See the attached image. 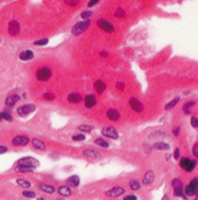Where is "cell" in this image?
<instances>
[{
	"label": "cell",
	"instance_id": "1",
	"mask_svg": "<svg viewBox=\"0 0 198 200\" xmlns=\"http://www.w3.org/2000/svg\"><path fill=\"white\" fill-rule=\"evenodd\" d=\"M17 165L19 168H28V169H33L34 170V168L39 166V162L31 157H26V158H21L17 162Z\"/></svg>",
	"mask_w": 198,
	"mask_h": 200
},
{
	"label": "cell",
	"instance_id": "2",
	"mask_svg": "<svg viewBox=\"0 0 198 200\" xmlns=\"http://www.w3.org/2000/svg\"><path fill=\"white\" fill-rule=\"evenodd\" d=\"M89 24H91V22L88 21V19H86V21H82V22H79V23H76L74 27H72V34L74 35H80L81 33H84L86 29L89 27Z\"/></svg>",
	"mask_w": 198,
	"mask_h": 200
},
{
	"label": "cell",
	"instance_id": "3",
	"mask_svg": "<svg viewBox=\"0 0 198 200\" xmlns=\"http://www.w3.org/2000/svg\"><path fill=\"white\" fill-rule=\"evenodd\" d=\"M35 109H36V107H35V105H33V104L22 105L21 107L17 109V114H18V116H21V117H26V116H28L29 114L34 112Z\"/></svg>",
	"mask_w": 198,
	"mask_h": 200
},
{
	"label": "cell",
	"instance_id": "4",
	"mask_svg": "<svg viewBox=\"0 0 198 200\" xmlns=\"http://www.w3.org/2000/svg\"><path fill=\"white\" fill-rule=\"evenodd\" d=\"M180 166L184 169L185 171L191 172L195 169V166H196V162L195 160H191L190 158H183L181 162H180Z\"/></svg>",
	"mask_w": 198,
	"mask_h": 200
},
{
	"label": "cell",
	"instance_id": "5",
	"mask_svg": "<svg viewBox=\"0 0 198 200\" xmlns=\"http://www.w3.org/2000/svg\"><path fill=\"white\" fill-rule=\"evenodd\" d=\"M197 188H198L197 178H193L192 182H191L188 186H186V188H185V194H186L187 197L196 195V193H197Z\"/></svg>",
	"mask_w": 198,
	"mask_h": 200
},
{
	"label": "cell",
	"instance_id": "6",
	"mask_svg": "<svg viewBox=\"0 0 198 200\" xmlns=\"http://www.w3.org/2000/svg\"><path fill=\"white\" fill-rule=\"evenodd\" d=\"M51 75H52V72L48 68H40L36 71V77L39 81H47L51 77Z\"/></svg>",
	"mask_w": 198,
	"mask_h": 200
},
{
	"label": "cell",
	"instance_id": "7",
	"mask_svg": "<svg viewBox=\"0 0 198 200\" xmlns=\"http://www.w3.org/2000/svg\"><path fill=\"white\" fill-rule=\"evenodd\" d=\"M101 134H103L104 136H108V138H110V139H113V140H116V139L118 138V134H117L116 129H113V127H106V128H104L101 130Z\"/></svg>",
	"mask_w": 198,
	"mask_h": 200
},
{
	"label": "cell",
	"instance_id": "8",
	"mask_svg": "<svg viewBox=\"0 0 198 200\" xmlns=\"http://www.w3.org/2000/svg\"><path fill=\"white\" fill-rule=\"evenodd\" d=\"M129 106H130L132 110L135 111V112H142V109H144L142 102H140L138 99H135V98H130V99H129Z\"/></svg>",
	"mask_w": 198,
	"mask_h": 200
},
{
	"label": "cell",
	"instance_id": "9",
	"mask_svg": "<svg viewBox=\"0 0 198 200\" xmlns=\"http://www.w3.org/2000/svg\"><path fill=\"white\" fill-rule=\"evenodd\" d=\"M98 27L100 29H103L104 31H106V33H113L115 28H113V26L111 23H109L108 21H105V19H99L98 21Z\"/></svg>",
	"mask_w": 198,
	"mask_h": 200
},
{
	"label": "cell",
	"instance_id": "10",
	"mask_svg": "<svg viewBox=\"0 0 198 200\" xmlns=\"http://www.w3.org/2000/svg\"><path fill=\"white\" fill-rule=\"evenodd\" d=\"M19 23L17 22V21H11L10 23H9V34L10 35H12V36H16V35H18L19 34Z\"/></svg>",
	"mask_w": 198,
	"mask_h": 200
},
{
	"label": "cell",
	"instance_id": "11",
	"mask_svg": "<svg viewBox=\"0 0 198 200\" xmlns=\"http://www.w3.org/2000/svg\"><path fill=\"white\" fill-rule=\"evenodd\" d=\"M125 193V188H122V187H113L111 189H109L108 192H106V195L108 197H113V198H116V197H120L121 194H123Z\"/></svg>",
	"mask_w": 198,
	"mask_h": 200
},
{
	"label": "cell",
	"instance_id": "12",
	"mask_svg": "<svg viewBox=\"0 0 198 200\" xmlns=\"http://www.w3.org/2000/svg\"><path fill=\"white\" fill-rule=\"evenodd\" d=\"M28 142H29V138L28 136H23V135H18V136H16L14 140H12V143H14V146H26Z\"/></svg>",
	"mask_w": 198,
	"mask_h": 200
},
{
	"label": "cell",
	"instance_id": "13",
	"mask_svg": "<svg viewBox=\"0 0 198 200\" xmlns=\"http://www.w3.org/2000/svg\"><path fill=\"white\" fill-rule=\"evenodd\" d=\"M85 106L87 109H92L96 104H97V101H96V97L94 95H92V94H88V95H86L85 97Z\"/></svg>",
	"mask_w": 198,
	"mask_h": 200
},
{
	"label": "cell",
	"instance_id": "14",
	"mask_svg": "<svg viewBox=\"0 0 198 200\" xmlns=\"http://www.w3.org/2000/svg\"><path fill=\"white\" fill-rule=\"evenodd\" d=\"M33 57H34V53L31 51H29V50H26V51H23V52L19 53V59L23 60V62L30 60V59H33Z\"/></svg>",
	"mask_w": 198,
	"mask_h": 200
},
{
	"label": "cell",
	"instance_id": "15",
	"mask_svg": "<svg viewBox=\"0 0 198 200\" xmlns=\"http://www.w3.org/2000/svg\"><path fill=\"white\" fill-rule=\"evenodd\" d=\"M154 180H155V175H154V172L147 171L146 172V175H145V177H144V180H142V183L146 185V186H149V185H151V183L154 182Z\"/></svg>",
	"mask_w": 198,
	"mask_h": 200
},
{
	"label": "cell",
	"instance_id": "16",
	"mask_svg": "<svg viewBox=\"0 0 198 200\" xmlns=\"http://www.w3.org/2000/svg\"><path fill=\"white\" fill-rule=\"evenodd\" d=\"M106 117H108L110 121H118V118H120V114H118L115 109H109L108 112H106Z\"/></svg>",
	"mask_w": 198,
	"mask_h": 200
},
{
	"label": "cell",
	"instance_id": "17",
	"mask_svg": "<svg viewBox=\"0 0 198 200\" xmlns=\"http://www.w3.org/2000/svg\"><path fill=\"white\" fill-rule=\"evenodd\" d=\"M67 185H69V186H71V187H77L80 185V177L76 176V175L71 176V177H69V178L67 180Z\"/></svg>",
	"mask_w": 198,
	"mask_h": 200
},
{
	"label": "cell",
	"instance_id": "18",
	"mask_svg": "<svg viewBox=\"0 0 198 200\" xmlns=\"http://www.w3.org/2000/svg\"><path fill=\"white\" fill-rule=\"evenodd\" d=\"M68 100L72 104H79L82 100V97L80 94H77V93H71V94L68 95Z\"/></svg>",
	"mask_w": 198,
	"mask_h": 200
},
{
	"label": "cell",
	"instance_id": "19",
	"mask_svg": "<svg viewBox=\"0 0 198 200\" xmlns=\"http://www.w3.org/2000/svg\"><path fill=\"white\" fill-rule=\"evenodd\" d=\"M18 100H19V95L14 94V95H10L9 98H6L5 104H6V106H14V105L17 102V101H18Z\"/></svg>",
	"mask_w": 198,
	"mask_h": 200
},
{
	"label": "cell",
	"instance_id": "20",
	"mask_svg": "<svg viewBox=\"0 0 198 200\" xmlns=\"http://www.w3.org/2000/svg\"><path fill=\"white\" fill-rule=\"evenodd\" d=\"M94 88H96V90H97V93H103L104 90H105V88H106V85L103 82V81H100V80H98V81H96L94 82Z\"/></svg>",
	"mask_w": 198,
	"mask_h": 200
},
{
	"label": "cell",
	"instance_id": "21",
	"mask_svg": "<svg viewBox=\"0 0 198 200\" xmlns=\"http://www.w3.org/2000/svg\"><path fill=\"white\" fill-rule=\"evenodd\" d=\"M58 193H59L62 197H69L71 194V190L68 186H62V187H59Z\"/></svg>",
	"mask_w": 198,
	"mask_h": 200
},
{
	"label": "cell",
	"instance_id": "22",
	"mask_svg": "<svg viewBox=\"0 0 198 200\" xmlns=\"http://www.w3.org/2000/svg\"><path fill=\"white\" fill-rule=\"evenodd\" d=\"M31 143H33V147H34L35 150H40V151L45 150V143H43L41 140H39V139H34Z\"/></svg>",
	"mask_w": 198,
	"mask_h": 200
},
{
	"label": "cell",
	"instance_id": "23",
	"mask_svg": "<svg viewBox=\"0 0 198 200\" xmlns=\"http://www.w3.org/2000/svg\"><path fill=\"white\" fill-rule=\"evenodd\" d=\"M84 156L86 157H89V158H99V152L97 151H93V150H85L84 151Z\"/></svg>",
	"mask_w": 198,
	"mask_h": 200
},
{
	"label": "cell",
	"instance_id": "24",
	"mask_svg": "<svg viewBox=\"0 0 198 200\" xmlns=\"http://www.w3.org/2000/svg\"><path fill=\"white\" fill-rule=\"evenodd\" d=\"M39 188L43 190V192H46V193H53L56 189H55V187H52V186H48V185H43V183H40L39 185Z\"/></svg>",
	"mask_w": 198,
	"mask_h": 200
},
{
	"label": "cell",
	"instance_id": "25",
	"mask_svg": "<svg viewBox=\"0 0 198 200\" xmlns=\"http://www.w3.org/2000/svg\"><path fill=\"white\" fill-rule=\"evenodd\" d=\"M154 147H155L156 150H169L170 146L168 143H164V142H157L154 145Z\"/></svg>",
	"mask_w": 198,
	"mask_h": 200
},
{
	"label": "cell",
	"instance_id": "26",
	"mask_svg": "<svg viewBox=\"0 0 198 200\" xmlns=\"http://www.w3.org/2000/svg\"><path fill=\"white\" fill-rule=\"evenodd\" d=\"M96 145H98V146L103 147V148H108L109 147V143L106 142L104 139H101V138H99V139L96 140Z\"/></svg>",
	"mask_w": 198,
	"mask_h": 200
},
{
	"label": "cell",
	"instance_id": "27",
	"mask_svg": "<svg viewBox=\"0 0 198 200\" xmlns=\"http://www.w3.org/2000/svg\"><path fill=\"white\" fill-rule=\"evenodd\" d=\"M17 185H18V186H21V187H24V188H29V187L31 186L29 181H26V180H22V178H19V180H17Z\"/></svg>",
	"mask_w": 198,
	"mask_h": 200
},
{
	"label": "cell",
	"instance_id": "28",
	"mask_svg": "<svg viewBox=\"0 0 198 200\" xmlns=\"http://www.w3.org/2000/svg\"><path fill=\"white\" fill-rule=\"evenodd\" d=\"M0 119H6V121L11 122L12 121V117H11V114H7V112H1L0 114Z\"/></svg>",
	"mask_w": 198,
	"mask_h": 200
},
{
	"label": "cell",
	"instance_id": "29",
	"mask_svg": "<svg viewBox=\"0 0 198 200\" xmlns=\"http://www.w3.org/2000/svg\"><path fill=\"white\" fill-rule=\"evenodd\" d=\"M178 101H179V98H175V99L173 100V101H170L169 104H167V106H166V109L167 110H171L176 104H178Z\"/></svg>",
	"mask_w": 198,
	"mask_h": 200
},
{
	"label": "cell",
	"instance_id": "30",
	"mask_svg": "<svg viewBox=\"0 0 198 200\" xmlns=\"http://www.w3.org/2000/svg\"><path fill=\"white\" fill-rule=\"evenodd\" d=\"M171 185H173L174 188H178V187H183V182H181V180H179V178H174L173 182H171Z\"/></svg>",
	"mask_w": 198,
	"mask_h": 200
},
{
	"label": "cell",
	"instance_id": "31",
	"mask_svg": "<svg viewBox=\"0 0 198 200\" xmlns=\"http://www.w3.org/2000/svg\"><path fill=\"white\" fill-rule=\"evenodd\" d=\"M86 139V136L84 134H79V135H74L72 136V140L74 141H84Z\"/></svg>",
	"mask_w": 198,
	"mask_h": 200
},
{
	"label": "cell",
	"instance_id": "32",
	"mask_svg": "<svg viewBox=\"0 0 198 200\" xmlns=\"http://www.w3.org/2000/svg\"><path fill=\"white\" fill-rule=\"evenodd\" d=\"M130 188H132L133 190H137V189H139V188H140V183H139L138 181H135V180H134V181H132V182H130Z\"/></svg>",
	"mask_w": 198,
	"mask_h": 200
},
{
	"label": "cell",
	"instance_id": "33",
	"mask_svg": "<svg viewBox=\"0 0 198 200\" xmlns=\"http://www.w3.org/2000/svg\"><path fill=\"white\" fill-rule=\"evenodd\" d=\"M23 197H26V198H35V193L34 192H29V190H24L23 193Z\"/></svg>",
	"mask_w": 198,
	"mask_h": 200
},
{
	"label": "cell",
	"instance_id": "34",
	"mask_svg": "<svg viewBox=\"0 0 198 200\" xmlns=\"http://www.w3.org/2000/svg\"><path fill=\"white\" fill-rule=\"evenodd\" d=\"M174 194H175L176 197H181V195H183V187L174 188Z\"/></svg>",
	"mask_w": 198,
	"mask_h": 200
},
{
	"label": "cell",
	"instance_id": "35",
	"mask_svg": "<svg viewBox=\"0 0 198 200\" xmlns=\"http://www.w3.org/2000/svg\"><path fill=\"white\" fill-rule=\"evenodd\" d=\"M79 129H80L81 131H92L93 127H91V126H80Z\"/></svg>",
	"mask_w": 198,
	"mask_h": 200
},
{
	"label": "cell",
	"instance_id": "36",
	"mask_svg": "<svg viewBox=\"0 0 198 200\" xmlns=\"http://www.w3.org/2000/svg\"><path fill=\"white\" fill-rule=\"evenodd\" d=\"M92 14H93V12H92V11H84V12L81 14V17H82V18L86 21V19H87L88 17H91Z\"/></svg>",
	"mask_w": 198,
	"mask_h": 200
},
{
	"label": "cell",
	"instance_id": "37",
	"mask_svg": "<svg viewBox=\"0 0 198 200\" xmlns=\"http://www.w3.org/2000/svg\"><path fill=\"white\" fill-rule=\"evenodd\" d=\"M193 105V101H190V102H187V104H185L184 106V111L186 112V114H188L190 112V107Z\"/></svg>",
	"mask_w": 198,
	"mask_h": 200
},
{
	"label": "cell",
	"instance_id": "38",
	"mask_svg": "<svg viewBox=\"0 0 198 200\" xmlns=\"http://www.w3.org/2000/svg\"><path fill=\"white\" fill-rule=\"evenodd\" d=\"M125 10H123V9H117V11H116V12H115V16H116V17H123V16H125Z\"/></svg>",
	"mask_w": 198,
	"mask_h": 200
},
{
	"label": "cell",
	"instance_id": "39",
	"mask_svg": "<svg viewBox=\"0 0 198 200\" xmlns=\"http://www.w3.org/2000/svg\"><path fill=\"white\" fill-rule=\"evenodd\" d=\"M47 42H48L47 39H43V40H40V41H36L35 45H36V46H43V45H46Z\"/></svg>",
	"mask_w": 198,
	"mask_h": 200
},
{
	"label": "cell",
	"instance_id": "40",
	"mask_svg": "<svg viewBox=\"0 0 198 200\" xmlns=\"http://www.w3.org/2000/svg\"><path fill=\"white\" fill-rule=\"evenodd\" d=\"M43 98H45L46 100H52L53 98H55V95L51 94V93H45V94H43Z\"/></svg>",
	"mask_w": 198,
	"mask_h": 200
},
{
	"label": "cell",
	"instance_id": "41",
	"mask_svg": "<svg viewBox=\"0 0 198 200\" xmlns=\"http://www.w3.org/2000/svg\"><path fill=\"white\" fill-rule=\"evenodd\" d=\"M191 123H192V127H193V128H198V121L196 117H193V118L191 119Z\"/></svg>",
	"mask_w": 198,
	"mask_h": 200
},
{
	"label": "cell",
	"instance_id": "42",
	"mask_svg": "<svg viewBox=\"0 0 198 200\" xmlns=\"http://www.w3.org/2000/svg\"><path fill=\"white\" fill-rule=\"evenodd\" d=\"M193 156H195V157H198V145L197 143L193 146Z\"/></svg>",
	"mask_w": 198,
	"mask_h": 200
},
{
	"label": "cell",
	"instance_id": "43",
	"mask_svg": "<svg viewBox=\"0 0 198 200\" xmlns=\"http://www.w3.org/2000/svg\"><path fill=\"white\" fill-rule=\"evenodd\" d=\"M125 200H137V197L135 195H127V197H125Z\"/></svg>",
	"mask_w": 198,
	"mask_h": 200
},
{
	"label": "cell",
	"instance_id": "44",
	"mask_svg": "<svg viewBox=\"0 0 198 200\" xmlns=\"http://www.w3.org/2000/svg\"><path fill=\"white\" fill-rule=\"evenodd\" d=\"M179 153H180V151H179V148H176L175 150V153H174V158L175 159H179Z\"/></svg>",
	"mask_w": 198,
	"mask_h": 200
},
{
	"label": "cell",
	"instance_id": "45",
	"mask_svg": "<svg viewBox=\"0 0 198 200\" xmlns=\"http://www.w3.org/2000/svg\"><path fill=\"white\" fill-rule=\"evenodd\" d=\"M5 152H7V148L5 146H0V153H5Z\"/></svg>",
	"mask_w": 198,
	"mask_h": 200
},
{
	"label": "cell",
	"instance_id": "46",
	"mask_svg": "<svg viewBox=\"0 0 198 200\" xmlns=\"http://www.w3.org/2000/svg\"><path fill=\"white\" fill-rule=\"evenodd\" d=\"M96 4H98V0H92V1L88 2V6H93V5H96Z\"/></svg>",
	"mask_w": 198,
	"mask_h": 200
},
{
	"label": "cell",
	"instance_id": "47",
	"mask_svg": "<svg viewBox=\"0 0 198 200\" xmlns=\"http://www.w3.org/2000/svg\"><path fill=\"white\" fill-rule=\"evenodd\" d=\"M116 87H117L118 89H123V83H121V82H118V83L116 85Z\"/></svg>",
	"mask_w": 198,
	"mask_h": 200
},
{
	"label": "cell",
	"instance_id": "48",
	"mask_svg": "<svg viewBox=\"0 0 198 200\" xmlns=\"http://www.w3.org/2000/svg\"><path fill=\"white\" fill-rule=\"evenodd\" d=\"M100 56H101V57H106V56H108V53H106V52H101V53H100Z\"/></svg>",
	"mask_w": 198,
	"mask_h": 200
},
{
	"label": "cell",
	"instance_id": "49",
	"mask_svg": "<svg viewBox=\"0 0 198 200\" xmlns=\"http://www.w3.org/2000/svg\"><path fill=\"white\" fill-rule=\"evenodd\" d=\"M38 200H45V199H43V198H39Z\"/></svg>",
	"mask_w": 198,
	"mask_h": 200
}]
</instances>
